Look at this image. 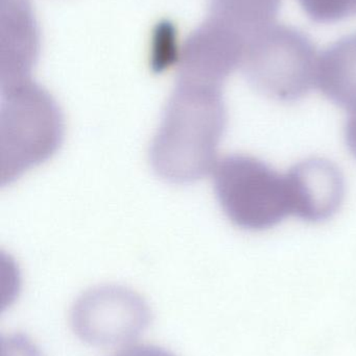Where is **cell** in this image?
Returning <instances> with one entry per match:
<instances>
[{
	"label": "cell",
	"instance_id": "obj_12",
	"mask_svg": "<svg viewBox=\"0 0 356 356\" xmlns=\"http://www.w3.org/2000/svg\"><path fill=\"white\" fill-rule=\"evenodd\" d=\"M307 16L318 23L343 20L356 13V0H298Z\"/></svg>",
	"mask_w": 356,
	"mask_h": 356
},
{
	"label": "cell",
	"instance_id": "obj_2",
	"mask_svg": "<svg viewBox=\"0 0 356 356\" xmlns=\"http://www.w3.org/2000/svg\"><path fill=\"white\" fill-rule=\"evenodd\" d=\"M0 179L12 184L52 158L64 137L62 111L31 79L1 88Z\"/></svg>",
	"mask_w": 356,
	"mask_h": 356
},
{
	"label": "cell",
	"instance_id": "obj_5",
	"mask_svg": "<svg viewBox=\"0 0 356 356\" xmlns=\"http://www.w3.org/2000/svg\"><path fill=\"white\" fill-rule=\"evenodd\" d=\"M148 309L132 291L102 286L84 294L73 307L72 323L83 340L98 345L127 342L144 330Z\"/></svg>",
	"mask_w": 356,
	"mask_h": 356
},
{
	"label": "cell",
	"instance_id": "obj_11",
	"mask_svg": "<svg viewBox=\"0 0 356 356\" xmlns=\"http://www.w3.org/2000/svg\"><path fill=\"white\" fill-rule=\"evenodd\" d=\"M181 48L178 43L177 29L173 23L162 21L153 31L150 44V66L162 72L179 63Z\"/></svg>",
	"mask_w": 356,
	"mask_h": 356
},
{
	"label": "cell",
	"instance_id": "obj_7",
	"mask_svg": "<svg viewBox=\"0 0 356 356\" xmlns=\"http://www.w3.org/2000/svg\"><path fill=\"white\" fill-rule=\"evenodd\" d=\"M286 175L293 216L318 223L334 217L340 209L345 180L334 163L309 159L295 165Z\"/></svg>",
	"mask_w": 356,
	"mask_h": 356
},
{
	"label": "cell",
	"instance_id": "obj_14",
	"mask_svg": "<svg viewBox=\"0 0 356 356\" xmlns=\"http://www.w3.org/2000/svg\"><path fill=\"white\" fill-rule=\"evenodd\" d=\"M345 139L349 152L356 159V111L353 112L345 127Z\"/></svg>",
	"mask_w": 356,
	"mask_h": 356
},
{
	"label": "cell",
	"instance_id": "obj_6",
	"mask_svg": "<svg viewBox=\"0 0 356 356\" xmlns=\"http://www.w3.org/2000/svg\"><path fill=\"white\" fill-rule=\"evenodd\" d=\"M246 44L240 33L207 17L181 48L179 79L222 87L226 79L242 66Z\"/></svg>",
	"mask_w": 356,
	"mask_h": 356
},
{
	"label": "cell",
	"instance_id": "obj_8",
	"mask_svg": "<svg viewBox=\"0 0 356 356\" xmlns=\"http://www.w3.org/2000/svg\"><path fill=\"white\" fill-rule=\"evenodd\" d=\"M39 49L29 0H1V88L31 79Z\"/></svg>",
	"mask_w": 356,
	"mask_h": 356
},
{
	"label": "cell",
	"instance_id": "obj_10",
	"mask_svg": "<svg viewBox=\"0 0 356 356\" xmlns=\"http://www.w3.org/2000/svg\"><path fill=\"white\" fill-rule=\"evenodd\" d=\"M281 0H210L209 17L240 33L246 42L275 22Z\"/></svg>",
	"mask_w": 356,
	"mask_h": 356
},
{
	"label": "cell",
	"instance_id": "obj_9",
	"mask_svg": "<svg viewBox=\"0 0 356 356\" xmlns=\"http://www.w3.org/2000/svg\"><path fill=\"white\" fill-rule=\"evenodd\" d=\"M316 86L336 106L356 111V33L341 38L320 54Z\"/></svg>",
	"mask_w": 356,
	"mask_h": 356
},
{
	"label": "cell",
	"instance_id": "obj_13",
	"mask_svg": "<svg viewBox=\"0 0 356 356\" xmlns=\"http://www.w3.org/2000/svg\"><path fill=\"white\" fill-rule=\"evenodd\" d=\"M113 356H173L169 351L150 345L130 346Z\"/></svg>",
	"mask_w": 356,
	"mask_h": 356
},
{
	"label": "cell",
	"instance_id": "obj_1",
	"mask_svg": "<svg viewBox=\"0 0 356 356\" xmlns=\"http://www.w3.org/2000/svg\"><path fill=\"white\" fill-rule=\"evenodd\" d=\"M226 124L222 87L179 79L150 145L155 172L177 184L206 177L217 165Z\"/></svg>",
	"mask_w": 356,
	"mask_h": 356
},
{
	"label": "cell",
	"instance_id": "obj_3",
	"mask_svg": "<svg viewBox=\"0 0 356 356\" xmlns=\"http://www.w3.org/2000/svg\"><path fill=\"white\" fill-rule=\"evenodd\" d=\"M318 60L307 33L274 22L248 40L240 68L259 93L277 102H293L316 86Z\"/></svg>",
	"mask_w": 356,
	"mask_h": 356
},
{
	"label": "cell",
	"instance_id": "obj_4",
	"mask_svg": "<svg viewBox=\"0 0 356 356\" xmlns=\"http://www.w3.org/2000/svg\"><path fill=\"white\" fill-rule=\"evenodd\" d=\"M213 184L224 213L242 229L263 232L292 216L286 175L254 156L222 159L213 169Z\"/></svg>",
	"mask_w": 356,
	"mask_h": 356
}]
</instances>
